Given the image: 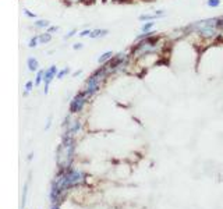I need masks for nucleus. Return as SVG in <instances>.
<instances>
[{
	"label": "nucleus",
	"mask_w": 223,
	"mask_h": 209,
	"mask_svg": "<svg viewBox=\"0 0 223 209\" xmlns=\"http://www.w3.org/2000/svg\"><path fill=\"white\" fill-rule=\"evenodd\" d=\"M165 40H167V36L156 32L155 35L149 36L148 39L134 42L128 48L133 60H139L146 56H160L165 48Z\"/></svg>",
	"instance_id": "obj_1"
},
{
	"label": "nucleus",
	"mask_w": 223,
	"mask_h": 209,
	"mask_svg": "<svg viewBox=\"0 0 223 209\" xmlns=\"http://www.w3.org/2000/svg\"><path fill=\"white\" fill-rule=\"evenodd\" d=\"M133 64H134V60H133V57H131V53L128 49L127 50L116 52L114 56L110 59V61L106 63L107 70H109L112 77L119 75V74H124Z\"/></svg>",
	"instance_id": "obj_2"
},
{
	"label": "nucleus",
	"mask_w": 223,
	"mask_h": 209,
	"mask_svg": "<svg viewBox=\"0 0 223 209\" xmlns=\"http://www.w3.org/2000/svg\"><path fill=\"white\" fill-rule=\"evenodd\" d=\"M102 84H103V81L92 72V74L84 81V88H82V91H84V93L91 99L93 95H96V93L101 91Z\"/></svg>",
	"instance_id": "obj_3"
},
{
	"label": "nucleus",
	"mask_w": 223,
	"mask_h": 209,
	"mask_svg": "<svg viewBox=\"0 0 223 209\" xmlns=\"http://www.w3.org/2000/svg\"><path fill=\"white\" fill-rule=\"evenodd\" d=\"M88 101H89V98L84 93V91H80V92L71 99V102H70V112L80 113L82 109H84V106H85V103Z\"/></svg>",
	"instance_id": "obj_4"
},
{
	"label": "nucleus",
	"mask_w": 223,
	"mask_h": 209,
	"mask_svg": "<svg viewBox=\"0 0 223 209\" xmlns=\"http://www.w3.org/2000/svg\"><path fill=\"white\" fill-rule=\"evenodd\" d=\"M167 16V11L166 10H155L154 13H142L138 16V21H141V22H146V21H158L160 18H165Z\"/></svg>",
	"instance_id": "obj_5"
},
{
	"label": "nucleus",
	"mask_w": 223,
	"mask_h": 209,
	"mask_svg": "<svg viewBox=\"0 0 223 209\" xmlns=\"http://www.w3.org/2000/svg\"><path fill=\"white\" fill-rule=\"evenodd\" d=\"M57 72H59V69L57 66H50L48 70H45V75H43V82H45V93H48V89H49V85L52 82L54 78H56Z\"/></svg>",
	"instance_id": "obj_6"
},
{
	"label": "nucleus",
	"mask_w": 223,
	"mask_h": 209,
	"mask_svg": "<svg viewBox=\"0 0 223 209\" xmlns=\"http://www.w3.org/2000/svg\"><path fill=\"white\" fill-rule=\"evenodd\" d=\"M109 35V29L106 28H93L91 29V34H89V39H102L105 36Z\"/></svg>",
	"instance_id": "obj_7"
},
{
	"label": "nucleus",
	"mask_w": 223,
	"mask_h": 209,
	"mask_svg": "<svg viewBox=\"0 0 223 209\" xmlns=\"http://www.w3.org/2000/svg\"><path fill=\"white\" fill-rule=\"evenodd\" d=\"M114 56V52L113 50H106L101 54V56L98 57V64L102 66V64H106L107 61H110V59Z\"/></svg>",
	"instance_id": "obj_8"
},
{
	"label": "nucleus",
	"mask_w": 223,
	"mask_h": 209,
	"mask_svg": "<svg viewBox=\"0 0 223 209\" xmlns=\"http://www.w3.org/2000/svg\"><path fill=\"white\" fill-rule=\"evenodd\" d=\"M155 27H156V21H146V22H142L141 27H139V32H149V31H154Z\"/></svg>",
	"instance_id": "obj_9"
},
{
	"label": "nucleus",
	"mask_w": 223,
	"mask_h": 209,
	"mask_svg": "<svg viewBox=\"0 0 223 209\" xmlns=\"http://www.w3.org/2000/svg\"><path fill=\"white\" fill-rule=\"evenodd\" d=\"M27 66H28V70L29 71H37L38 67H39V63L35 57H29L28 60H27Z\"/></svg>",
	"instance_id": "obj_10"
},
{
	"label": "nucleus",
	"mask_w": 223,
	"mask_h": 209,
	"mask_svg": "<svg viewBox=\"0 0 223 209\" xmlns=\"http://www.w3.org/2000/svg\"><path fill=\"white\" fill-rule=\"evenodd\" d=\"M205 6L208 8H219L222 6V0H205Z\"/></svg>",
	"instance_id": "obj_11"
},
{
	"label": "nucleus",
	"mask_w": 223,
	"mask_h": 209,
	"mask_svg": "<svg viewBox=\"0 0 223 209\" xmlns=\"http://www.w3.org/2000/svg\"><path fill=\"white\" fill-rule=\"evenodd\" d=\"M50 40H52V34H49L48 31L45 34H41V35H39V43L45 45V43H49Z\"/></svg>",
	"instance_id": "obj_12"
},
{
	"label": "nucleus",
	"mask_w": 223,
	"mask_h": 209,
	"mask_svg": "<svg viewBox=\"0 0 223 209\" xmlns=\"http://www.w3.org/2000/svg\"><path fill=\"white\" fill-rule=\"evenodd\" d=\"M69 74H70V67H64V69L59 70L56 78H57V80H63V78H64L66 75H69Z\"/></svg>",
	"instance_id": "obj_13"
},
{
	"label": "nucleus",
	"mask_w": 223,
	"mask_h": 209,
	"mask_svg": "<svg viewBox=\"0 0 223 209\" xmlns=\"http://www.w3.org/2000/svg\"><path fill=\"white\" fill-rule=\"evenodd\" d=\"M43 75H45V70H39L37 72V77H35V85H41L43 82Z\"/></svg>",
	"instance_id": "obj_14"
},
{
	"label": "nucleus",
	"mask_w": 223,
	"mask_h": 209,
	"mask_svg": "<svg viewBox=\"0 0 223 209\" xmlns=\"http://www.w3.org/2000/svg\"><path fill=\"white\" fill-rule=\"evenodd\" d=\"M35 27L37 28H49L50 27V22L48 20H39L35 22Z\"/></svg>",
	"instance_id": "obj_15"
},
{
	"label": "nucleus",
	"mask_w": 223,
	"mask_h": 209,
	"mask_svg": "<svg viewBox=\"0 0 223 209\" xmlns=\"http://www.w3.org/2000/svg\"><path fill=\"white\" fill-rule=\"evenodd\" d=\"M38 42H39V35H35L34 38H31V39H29L28 46H29V48H37Z\"/></svg>",
	"instance_id": "obj_16"
},
{
	"label": "nucleus",
	"mask_w": 223,
	"mask_h": 209,
	"mask_svg": "<svg viewBox=\"0 0 223 209\" xmlns=\"http://www.w3.org/2000/svg\"><path fill=\"white\" fill-rule=\"evenodd\" d=\"M89 34H91V29H82V31L78 32V36L80 38H88Z\"/></svg>",
	"instance_id": "obj_17"
},
{
	"label": "nucleus",
	"mask_w": 223,
	"mask_h": 209,
	"mask_svg": "<svg viewBox=\"0 0 223 209\" xmlns=\"http://www.w3.org/2000/svg\"><path fill=\"white\" fill-rule=\"evenodd\" d=\"M32 87H34V82H32V81H28V82L25 84V95H27V93H29L31 91H32Z\"/></svg>",
	"instance_id": "obj_18"
},
{
	"label": "nucleus",
	"mask_w": 223,
	"mask_h": 209,
	"mask_svg": "<svg viewBox=\"0 0 223 209\" xmlns=\"http://www.w3.org/2000/svg\"><path fill=\"white\" fill-rule=\"evenodd\" d=\"M74 35H78L77 29H71V31H69V32H67V35L64 36V39H70V38H73Z\"/></svg>",
	"instance_id": "obj_19"
},
{
	"label": "nucleus",
	"mask_w": 223,
	"mask_h": 209,
	"mask_svg": "<svg viewBox=\"0 0 223 209\" xmlns=\"http://www.w3.org/2000/svg\"><path fill=\"white\" fill-rule=\"evenodd\" d=\"M84 48V43H81V42H77V43L73 45V49L74 50H81V49Z\"/></svg>",
	"instance_id": "obj_20"
},
{
	"label": "nucleus",
	"mask_w": 223,
	"mask_h": 209,
	"mask_svg": "<svg viewBox=\"0 0 223 209\" xmlns=\"http://www.w3.org/2000/svg\"><path fill=\"white\" fill-rule=\"evenodd\" d=\"M59 31V27H56V25H50L48 28V32L49 34H53V32H57Z\"/></svg>",
	"instance_id": "obj_21"
},
{
	"label": "nucleus",
	"mask_w": 223,
	"mask_h": 209,
	"mask_svg": "<svg viewBox=\"0 0 223 209\" xmlns=\"http://www.w3.org/2000/svg\"><path fill=\"white\" fill-rule=\"evenodd\" d=\"M24 13H25V16H28L29 18H35V17H37V16H35V14H34V13H31V11H29V10H27V8H25V10H24Z\"/></svg>",
	"instance_id": "obj_22"
},
{
	"label": "nucleus",
	"mask_w": 223,
	"mask_h": 209,
	"mask_svg": "<svg viewBox=\"0 0 223 209\" xmlns=\"http://www.w3.org/2000/svg\"><path fill=\"white\" fill-rule=\"evenodd\" d=\"M81 72H82V70H77V71H74V72H73V77H78L80 74H81Z\"/></svg>",
	"instance_id": "obj_23"
}]
</instances>
